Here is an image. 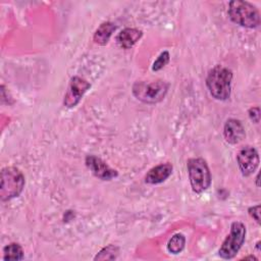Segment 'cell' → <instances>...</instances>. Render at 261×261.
<instances>
[{
    "mask_svg": "<svg viewBox=\"0 0 261 261\" xmlns=\"http://www.w3.org/2000/svg\"><path fill=\"white\" fill-rule=\"evenodd\" d=\"M232 72L222 65L214 66L206 79L207 88L211 96L217 100H226L230 96Z\"/></svg>",
    "mask_w": 261,
    "mask_h": 261,
    "instance_id": "6da1fadb",
    "label": "cell"
},
{
    "mask_svg": "<svg viewBox=\"0 0 261 261\" xmlns=\"http://www.w3.org/2000/svg\"><path fill=\"white\" fill-rule=\"evenodd\" d=\"M228 15L231 21L244 28L254 29L260 24V13L258 9L247 1H230Z\"/></svg>",
    "mask_w": 261,
    "mask_h": 261,
    "instance_id": "7a4b0ae2",
    "label": "cell"
},
{
    "mask_svg": "<svg viewBox=\"0 0 261 261\" xmlns=\"http://www.w3.org/2000/svg\"><path fill=\"white\" fill-rule=\"evenodd\" d=\"M237 161L242 174L244 176H249L255 172L259 165L258 152L252 146H245L239 151Z\"/></svg>",
    "mask_w": 261,
    "mask_h": 261,
    "instance_id": "ba28073f",
    "label": "cell"
},
{
    "mask_svg": "<svg viewBox=\"0 0 261 261\" xmlns=\"http://www.w3.org/2000/svg\"><path fill=\"white\" fill-rule=\"evenodd\" d=\"M246 239V226L240 221L230 224V232L223 241L218 250V254L223 259L233 258L242 248Z\"/></svg>",
    "mask_w": 261,
    "mask_h": 261,
    "instance_id": "5b68a950",
    "label": "cell"
},
{
    "mask_svg": "<svg viewBox=\"0 0 261 261\" xmlns=\"http://www.w3.org/2000/svg\"><path fill=\"white\" fill-rule=\"evenodd\" d=\"M244 260H247V259H251V260H257V258L256 257H254V256H248V257H245V258H243Z\"/></svg>",
    "mask_w": 261,
    "mask_h": 261,
    "instance_id": "ffe728a7",
    "label": "cell"
},
{
    "mask_svg": "<svg viewBox=\"0 0 261 261\" xmlns=\"http://www.w3.org/2000/svg\"><path fill=\"white\" fill-rule=\"evenodd\" d=\"M260 208H261L260 205H256V206L250 207L248 210L251 217L254 218L258 224H260Z\"/></svg>",
    "mask_w": 261,
    "mask_h": 261,
    "instance_id": "d6986e66",
    "label": "cell"
},
{
    "mask_svg": "<svg viewBox=\"0 0 261 261\" xmlns=\"http://www.w3.org/2000/svg\"><path fill=\"white\" fill-rule=\"evenodd\" d=\"M168 90V84L164 81L152 83H136L133 87V93L137 99L145 103H156L161 101Z\"/></svg>",
    "mask_w": 261,
    "mask_h": 261,
    "instance_id": "8992f818",
    "label": "cell"
},
{
    "mask_svg": "<svg viewBox=\"0 0 261 261\" xmlns=\"http://www.w3.org/2000/svg\"><path fill=\"white\" fill-rule=\"evenodd\" d=\"M169 62V53L167 51H164L162 52L158 58L154 61L153 63V66H152V69L154 71H157V70H160L161 68H163L167 63Z\"/></svg>",
    "mask_w": 261,
    "mask_h": 261,
    "instance_id": "e0dca14e",
    "label": "cell"
},
{
    "mask_svg": "<svg viewBox=\"0 0 261 261\" xmlns=\"http://www.w3.org/2000/svg\"><path fill=\"white\" fill-rule=\"evenodd\" d=\"M86 165L90 169V171L98 178L102 180H110L112 178H115L118 173L115 169L111 168L106 162H104L101 158L94 156V155H88L86 157Z\"/></svg>",
    "mask_w": 261,
    "mask_h": 261,
    "instance_id": "9c48e42d",
    "label": "cell"
},
{
    "mask_svg": "<svg viewBox=\"0 0 261 261\" xmlns=\"http://www.w3.org/2000/svg\"><path fill=\"white\" fill-rule=\"evenodd\" d=\"M23 259V251L19 244L11 243L3 249V260L18 261Z\"/></svg>",
    "mask_w": 261,
    "mask_h": 261,
    "instance_id": "5bb4252c",
    "label": "cell"
},
{
    "mask_svg": "<svg viewBox=\"0 0 261 261\" xmlns=\"http://www.w3.org/2000/svg\"><path fill=\"white\" fill-rule=\"evenodd\" d=\"M172 172V165L170 163H161L151 168L146 176L145 181L151 185H156L166 180Z\"/></svg>",
    "mask_w": 261,
    "mask_h": 261,
    "instance_id": "8fae6325",
    "label": "cell"
},
{
    "mask_svg": "<svg viewBox=\"0 0 261 261\" xmlns=\"http://www.w3.org/2000/svg\"><path fill=\"white\" fill-rule=\"evenodd\" d=\"M115 29L116 27L112 22H103L102 24H100V27L96 30L94 34V42L98 45H106Z\"/></svg>",
    "mask_w": 261,
    "mask_h": 261,
    "instance_id": "4fadbf2b",
    "label": "cell"
},
{
    "mask_svg": "<svg viewBox=\"0 0 261 261\" xmlns=\"http://www.w3.org/2000/svg\"><path fill=\"white\" fill-rule=\"evenodd\" d=\"M185 244H186L185 236L182 233H175L168 241L167 249L172 254H178L184 250Z\"/></svg>",
    "mask_w": 261,
    "mask_h": 261,
    "instance_id": "9a60e30c",
    "label": "cell"
},
{
    "mask_svg": "<svg viewBox=\"0 0 261 261\" xmlns=\"http://www.w3.org/2000/svg\"><path fill=\"white\" fill-rule=\"evenodd\" d=\"M248 114L253 122L259 123V121H260V108L259 107L250 108L248 111Z\"/></svg>",
    "mask_w": 261,
    "mask_h": 261,
    "instance_id": "ac0fdd59",
    "label": "cell"
},
{
    "mask_svg": "<svg viewBox=\"0 0 261 261\" xmlns=\"http://www.w3.org/2000/svg\"><path fill=\"white\" fill-rule=\"evenodd\" d=\"M119 254V249L114 245H108L103 248L94 258V260H113L116 259Z\"/></svg>",
    "mask_w": 261,
    "mask_h": 261,
    "instance_id": "2e32d148",
    "label": "cell"
},
{
    "mask_svg": "<svg viewBox=\"0 0 261 261\" xmlns=\"http://www.w3.org/2000/svg\"><path fill=\"white\" fill-rule=\"evenodd\" d=\"M142 31L138 29L126 28L122 30L117 36V43L123 49L132 48L142 37Z\"/></svg>",
    "mask_w": 261,
    "mask_h": 261,
    "instance_id": "7c38bea8",
    "label": "cell"
},
{
    "mask_svg": "<svg viewBox=\"0 0 261 261\" xmlns=\"http://www.w3.org/2000/svg\"><path fill=\"white\" fill-rule=\"evenodd\" d=\"M256 181H257V187H259V182H258V181H259V174H258L257 177H256Z\"/></svg>",
    "mask_w": 261,
    "mask_h": 261,
    "instance_id": "44dd1931",
    "label": "cell"
},
{
    "mask_svg": "<svg viewBox=\"0 0 261 261\" xmlns=\"http://www.w3.org/2000/svg\"><path fill=\"white\" fill-rule=\"evenodd\" d=\"M91 88V84L80 76H72L67 91L64 95L63 104L68 108H72L79 104L85 93Z\"/></svg>",
    "mask_w": 261,
    "mask_h": 261,
    "instance_id": "52a82bcc",
    "label": "cell"
},
{
    "mask_svg": "<svg viewBox=\"0 0 261 261\" xmlns=\"http://www.w3.org/2000/svg\"><path fill=\"white\" fill-rule=\"evenodd\" d=\"M23 187L24 176L18 168L8 166L2 169L0 185V198L2 201H8L18 197Z\"/></svg>",
    "mask_w": 261,
    "mask_h": 261,
    "instance_id": "3957f363",
    "label": "cell"
},
{
    "mask_svg": "<svg viewBox=\"0 0 261 261\" xmlns=\"http://www.w3.org/2000/svg\"><path fill=\"white\" fill-rule=\"evenodd\" d=\"M223 136L229 144L240 143L245 137V129L241 121L234 118L227 119L223 126Z\"/></svg>",
    "mask_w": 261,
    "mask_h": 261,
    "instance_id": "30bf717a",
    "label": "cell"
},
{
    "mask_svg": "<svg viewBox=\"0 0 261 261\" xmlns=\"http://www.w3.org/2000/svg\"><path fill=\"white\" fill-rule=\"evenodd\" d=\"M187 165L192 190L198 194L206 191L211 185V173L206 161L202 158H191Z\"/></svg>",
    "mask_w": 261,
    "mask_h": 261,
    "instance_id": "277c9868",
    "label": "cell"
}]
</instances>
